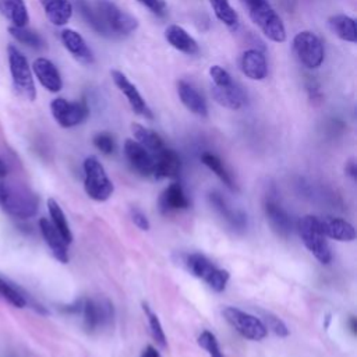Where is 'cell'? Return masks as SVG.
<instances>
[{
	"label": "cell",
	"mask_w": 357,
	"mask_h": 357,
	"mask_svg": "<svg viewBox=\"0 0 357 357\" xmlns=\"http://www.w3.org/2000/svg\"><path fill=\"white\" fill-rule=\"evenodd\" d=\"M252 21L272 42L286 41V30L279 15L274 10L268 0H242Z\"/></svg>",
	"instance_id": "6da1fadb"
},
{
	"label": "cell",
	"mask_w": 357,
	"mask_h": 357,
	"mask_svg": "<svg viewBox=\"0 0 357 357\" xmlns=\"http://www.w3.org/2000/svg\"><path fill=\"white\" fill-rule=\"evenodd\" d=\"M0 207L16 218H31L38 211V197L28 189L8 186L0 180Z\"/></svg>",
	"instance_id": "7a4b0ae2"
},
{
	"label": "cell",
	"mask_w": 357,
	"mask_h": 357,
	"mask_svg": "<svg viewBox=\"0 0 357 357\" xmlns=\"http://www.w3.org/2000/svg\"><path fill=\"white\" fill-rule=\"evenodd\" d=\"M297 229L307 250L321 264H329L332 260V253H331L329 243L326 241V236L321 229L320 216H314V215L303 216L297 222Z\"/></svg>",
	"instance_id": "3957f363"
},
{
	"label": "cell",
	"mask_w": 357,
	"mask_h": 357,
	"mask_svg": "<svg viewBox=\"0 0 357 357\" xmlns=\"http://www.w3.org/2000/svg\"><path fill=\"white\" fill-rule=\"evenodd\" d=\"M95 9L109 37H126L139 28L137 19L117 8L110 0H96Z\"/></svg>",
	"instance_id": "277c9868"
},
{
	"label": "cell",
	"mask_w": 357,
	"mask_h": 357,
	"mask_svg": "<svg viewBox=\"0 0 357 357\" xmlns=\"http://www.w3.org/2000/svg\"><path fill=\"white\" fill-rule=\"evenodd\" d=\"M8 56L15 91L27 101H35L37 89L27 58L15 45H9Z\"/></svg>",
	"instance_id": "5b68a950"
},
{
	"label": "cell",
	"mask_w": 357,
	"mask_h": 357,
	"mask_svg": "<svg viewBox=\"0 0 357 357\" xmlns=\"http://www.w3.org/2000/svg\"><path fill=\"white\" fill-rule=\"evenodd\" d=\"M85 191L95 201H106L113 194V183L107 177L105 168L95 157H88L84 161Z\"/></svg>",
	"instance_id": "8992f818"
},
{
	"label": "cell",
	"mask_w": 357,
	"mask_h": 357,
	"mask_svg": "<svg viewBox=\"0 0 357 357\" xmlns=\"http://www.w3.org/2000/svg\"><path fill=\"white\" fill-rule=\"evenodd\" d=\"M293 51L299 62L310 70L318 69L325 58L321 38L311 31H302L293 38Z\"/></svg>",
	"instance_id": "52a82bcc"
},
{
	"label": "cell",
	"mask_w": 357,
	"mask_h": 357,
	"mask_svg": "<svg viewBox=\"0 0 357 357\" xmlns=\"http://www.w3.org/2000/svg\"><path fill=\"white\" fill-rule=\"evenodd\" d=\"M186 267L194 277L205 281L212 290L218 293L225 290L229 281V272L216 268L205 256L198 253L187 256Z\"/></svg>",
	"instance_id": "ba28073f"
},
{
	"label": "cell",
	"mask_w": 357,
	"mask_h": 357,
	"mask_svg": "<svg viewBox=\"0 0 357 357\" xmlns=\"http://www.w3.org/2000/svg\"><path fill=\"white\" fill-rule=\"evenodd\" d=\"M222 314L225 320L246 339L263 340L268 335L265 324L249 313H245L236 307H225Z\"/></svg>",
	"instance_id": "9c48e42d"
},
{
	"label": "cell",
	"mask_w": 357,
	"mask_h": 357,
	"mask_svg": "<svg viewBox=\"0 0 357 357\" xmlns=\"http://www.w3.org/2000/svg\"><path fill=\"white\" fill-rule=\"evenodd\" d=\"M51 110L58 125L64 129L81 125L89 114V109L85 102H71L64 98L53 99Z\"/></svg>",
	"instance_id": "30bf717a"
},
{
	"label": "cell",
	"mask_w": 357,
	"mask_h": 357,
	"mask_svg": "<svg viewBox=\"0 0 357 357\" xmlns=\"http://www.w3.org/2000/svg\"><path fill=\"white\" fill-rule=\"evenodd\" d=\"M81 311L84 314V326L89 332L109 325L113 320V306L107 300L87 299L82 302Z\"/></svg>",
	"instance_id": "8fae6325"
},
{
	"label": "cell",
	"mask_w": 357,
	"mask_h": 357,
	"mask_svg": "<svg viewBox=\"0 0 357 357\" xmlns=\"http://www.w3.org/2000/svg\"><path fill=\"white\" fill-rule=\"evenodd\" d=\"M110 76H112L113 82L119 88V91H121L126 96V99L129 101L134 113H137L139 116H143L146 119H154L153 110L150 109V106L147 105L144 98L141 96L137 87L126 77V74H123L122 71H119V70H112Z\"/></svg>",
	"instance_id": "7c38bea8"
},
{
	"label": "cell",
	"mask_w": 357,
	"mask_h": 357,
	"mask_svg": "<svg viewBox=\"0 0 357 357\" xmlns=\"http://www.w3.org/2000/svg\"><path fill=\"white\" fill-rule=\"evenodd\" d=\"M125 154L133 169H136L143 176H151L154 175V166H155V157L146 150L141 144H139L134 140H126L125 141Z\"/></svg>",
	"instance_id": "4fadbf2b"
},
{
	"label": "cell",
	"mask_w": 357,
	"mask_h": 357,
	"mask_svg": "<svg viewBox=\"0 0 357 357\" xmlns=\"http://www.w3.org/2000/svg\"><path fill=\"white\" fill-rule=\"evenodd\" d=\"M33 70L41 85L49 92H59L63 88V80L58 67L46 58H38L34 60Z\"/></svg>",
	"instance_id": "5bb4252c"
},
{
	"label": "cell",
	"mask_w": 357,
	"mask_h": 357,
	"mask_svg": "<svg viewBox=\"0 0 357 357\" xmlns=\"http://www.w3.org/2000/svg\"><path fill=\"white\" fill-rule=\"evenodd\" d=\"M40 229L42 232L44 239L49 249L52 250V254L55 256L56 260H59L62 264L69 263V252H67V243L62 237V234L58 232V229L53 226L51 220L46 218L40 219Z\"/></svg>",
	"instance_id": "9a60e30c"
},
{
	"label": "cell",
	"mask_w": 357,
	"mask_h": 357,
	"mask_svg": "<svg viewBox=\"0 0 357 357\" xmlns=\"http://www.w3.org/2000/svg\"><path fill=\"white\" fill-rule=\"evenodd\" d=\"M243 74L254 81H263L268 76V64L265 55L259 49H247L241 59Z\"/></svg>",
	"instance_id": "2e32d148"
},
{
	"label": "cell",
	"mask_w": 357,
	"mask_h": 357,
	"mask_svg": "<svg viewBox=\"0 0 357 357\" xmlns=\"http://www.w3.org/2000/svg\"><path fill=\"white\" fill-rule=\"evenodd\" d=\"M60 40L64 45V48L73 55L76 60H78L82 64H92L95 58L84 38L74 30H63L60 34Z\"/></svg>",
	"instance_id": "e0dca14e"
},
{
	"label": "cell",
	"mask_w": 357,
	"mask_h": 357,
	"mask_svg": "<svg viewBox=\"0 0 357 357\" xmlns=\"http://www.w3.org/2000/svg\"><path fill=\"white\" fill-rule=\"evenodd\" d=\"M165 38L169 42V45H172V48H175L176 51L189 55V56H194L198 55L200 52V46L197 44V41L180 26L172 24L165 30Z\"/></svg>",
	"instance_id": "ac0fdd59"
},
{
	"label": "cell",
	"mask_w": 357,
	"mask_h": 357,
	"mask_svg": "<svg viewBox=\"0 0 357 357\" xmlns=\"http://www.w3.org/2000/svg\"><path fill=\"white\" fill-rule=\"evenodd\" d=\"M211 94L216 103H219L220 106L230 109V110H239L246 103V96H245L243 91L241 89V87L236 82H233L227 87L212 85Z\"/></svg>",
	"instance_id": "d6986e66"
},
{
	"label": "cell",
	"mask_w": 357,
	"mask_h": 357,
	"mask_svg": "<svg viewBox=\"0 0 357 357\" xmlns=\"http://www.w3.org/2000/svg\"><path fill=\"white\" fill-rule=\"evenodd\" d=\"M182 171V161L180 157L169 148L162 150L159 154L155 155V166H154V176L157 179H175L180 175Z\"/></svg>",
	"instance_id": "ffe728a7"
},
{
	"label": "cell",
	"mask_w": 357,
	"mask_h": 357,
	"mask_svg": "<svg viewBox=\"0 0 357 357\" xmlns=\"http://www.w3.org/2000/svg\"><path fill=\"white\" fill-rule=\"evenodd\" d=\"M320 225L326 237H331L338 242H353L356 239V230L354 227L339 218L325 216L320 218Z\"/></svg>",
	"instance_id": "44dd1931"
},
{
	"label": "cell",
	"mask_w": 357,
	"mask_h": 357,
	"mask_svg": "<svg viewBox=\"0 0 357 357\" xmlns=\"http://www.w3.org/2000/svg\"><path fill=\"white\" fill-rule=\"evenodd\" d=\"M48 20L56 26H66L73 16V5L70 0H40Z\"/></svg>",
	"instance_id": "7402d4cb"
},
{
	"label": "cell",
	"mask_w": 357,
	"mask_h": 357,
	"mask_svg": "<svg viewBox=\"0 0 357 357\" xmlns=\"http://www.w3.org/2000/svg\"><path fill=\"white\" fill-rule=\"evenodd\" d=\"M177 92L180 96L182 103L194 114L200 117L208 116V106L201 94L187 81L177 82Z\"/></svg>",
	"instance_id": "603a6c76"
},
{
	"label": "cell",
	"mask_w": 357,
	"mask_h": 357,
	"mask_svg": "<svg viewBox=\"0 0 357 357\" xmlns=\"http://www.w3.org/2000/svg\"><path fill=\"white\" fill-rule=\"evenodd\" d=\"M265 214H267V219H268L271 227L274 229V232H277L282 237H288L290 234L292 219H290L289 214L277 201H274V200L267 201Z\"/></svg>",
	"instance_id": "cb8c5ba5"
},
{
	"label": "cell",
	"mask_w": 357,
	"mask_h": 357,
	"mask_svg": "<svg viewBox=\"0 0 357 357\" xmlns=\"http://www.w3.org/2000/svg\"><path fill=\"white\" fill-rule=\"evenodd\" d=\"M209 201L214 205V208L236 229L243 230L247 226V216L245 212L239 209H233L227 201L219 194V193H211Z\"/></svg>",
	"instance_id": "d4e9b609"
},
{
	"label": "cell",
	"mask_w": 357,
	"mask_h": 357,
	"mask_svg": "<svg viewBox=\"0 0 357 357\" xmlns=\"http://www.w3.org/2000/svg\"><path fill=\"white\" fill-rule=\"evenodd\" d=\"M0 13L13 24V27H27L30 21L24 0H0Z\"/></svg>",
	"instance_id": "484cf974"
},
{
	"label": "cell",
	"mask_w": 357,
	"mask_h": 357,
	"mask_svg": "<svg viewBox=\"0 0 357 357\" xmlns=\"http://www.w3.org/2000/svg\"><path fill=\"white\" fill-rule=\"evenodd\" d=\"M331 31L342 41L356 44L357 42V30L354 19L346 15H335L328 20Z\"/></svg>",
	"instance_id": "4316f807"
},
{
	"label": "cell",
	"mask_w": 357,
	"mask_h": 357,
	"mask_svg": "<svg viewBox=\"0 0 357 357\" xmlns=\"http://www.w3.org/2000/svg\"><path fill=\"white\" fill-rule=\"evenodd\" d=\"M132 132L139 144H141L146 150H148L154 157L159 154L162 150H165L164 140L161 139L159 134H157L154 130L147 129L139 123L132 125Z\"/></svg>",
	"instance_id": "83f0119b"
},
{
	"label": "cell",
	"mask_w": 357,
	"mask_h": 357,
	"mask_svg": "<svg viewBox=\"0 0 357 357\" xmlns=\"http://www.w3.org/2000/svg\"><path fill=\"white\" fill-rule=\"evenodd\" d=\"M161 207L165 212L176 209H187L190 202L183 191V187L179 183L171 184L161 197Z\"/></svg>",
	"instance_id": "f1b7e54d"
},
{
	"label": "cell",
	"mask_w": 357,
	"mask_h": 357,
	"mask_svg": "<svg viewBox=\"0 0 357 357\" xmlns=\"http://www.w3.org/2000/svg\"><path fill=\"white\" fill-rule=\"evenodd\" d=\"M209 5L220 23H223L229 30H237V27H239V16L232 8L229 0H209Z\"/></svg>",
	"instance_id": "f546056e"
},
{
	"label": "cell",
	"mask_w": 357,
	"mask_h": 357,
	"mask_svg": "<svg viewBox=\"0 0 357 357\" xmlns=\"http://www.w3.org/2000/svg\"><path fill=\"white\" fill-rule=\"evenodd\" d=\"M48 209H49V214H51L53 226H55V227L58 229V232L62 234L64 242H66L67 245H70V243L73 242V234H71L70 226H69V223H67L66 215H64V212L62 211L60 205L56 202V200H53V198H49V200H48Z\"/></svg>",
	"instance_id": "4dcf8cb0"
},
{
	"label": "cell",
	"mask_w": 357,
	"mask_h": 357,
	"mask_svg": "<svg viewBox=\"0 0 357 357\" xmlns=\"http://www.w3.org/2000/svg\"><path fill=\"white\" fill-rule=\"evenodd\" d=\"M76 6L81 15V17L85 20V23L95 31L98 33L99 35L102 37H107L109 38V34L96 12V9H94L87 0H76Z\"/></svg>",
	"instance_id": "1f68e13d"
},
{
	"label": "cell",
	"mask_w": 357,
	"mask_h": 357,
	"mask_svg": "<svg viewBox=\"0 0 357 357\" xmlns=\"http://www.w3.org/2000/svg\"><path fill=\"white\" fill-rule=\"evenodd\" d=\"M201 161H202V164L207 168H209L223 182V184H226V187H229L230 190H237V186H236L230 172L226 169L223 162L216 155H214V154H202Z\"/></svg>",
	"instance_id": "d6a6232c"
},
{
	"label": "cell",
	"mask_w": 357,
	"mask_h": 357,
	"mask_svg": "<svg viewBox=\"0 0 357 357\" xmlns=\"http://www.w3.org/2000/svg\"><path fill=\"white\" fill-rule=\"evenodd\" d=\"M9 33L17 42H20L26 46H30L33 49H44L46 45L44 38L38 33H35L27 27H13L12 26V27H9Z\"/></svg>",
	"instance_id": "836d02e7"
},
{
	"label": "cell",
	"mask_w": 357,
	"mask_h": 357,
	"mask_svg": "<svg viewBox=\"0 0 357 357\" xmlns=\"http://www.w3.org/2000/svg\"><path fill=\"white\" fill-rule=\"evenodd\" d=\"M143 310L148 318V324H150V328H151V333L155 339V342L162 347V349H166L168 346V342H166V336H165V332H164V328H162V324L158 318V315L150 308V306L147 303H143Z\"/></svg>",
	"instance_id": "e575fe53"
},
{
	"label": "cell",
	"mask_w": 357,
	"mask_h": 357,
	"mask_svg": "<svg viewBox=\"0 0 357 357\" xmlns=\"http://www.w3.org/2000/svg\"><path fill=\"white\" fill-rule=\"evenodd\" d=\"M0 296L17 308H24L27 306L26 297L16 288H13L10 284H8L2 278H0Z\"/></svg>",
	"instance_id": "d590c367"
},
{
	"label": "cell",
	"mask_w": 357,
	"mask_h": 357,
	"mask_svg": "<svg viewBox=\"0 0 357 357\" xmlns=\"http://www.w3.org/2000/svg\"><path fill=\"white\" fill-rule=\"evenodd\" d=\"M198 345L208 351L209 357H225L223 353L220 351V347L215 335L209 331L201 332V335L198 336Z\"/></svg>",
	"instance_id": "8d00e7d4"
},
{
	"label": "cell",
	"mask_w": 357,
	"mask_h": 357,
	"mask_svg": "<svg viewBox=\"0 0 357 357\" xmlns=\"http://www.w3.org/2000/svg\"><path fill=\"white\" fill-rule=\"evenodd\" d=\"M94 146L105 155H110L114 153V140L110 134L107 133H99L94 137Z\"/></svg>",
	"instance_id": "74e56055"
},
{
	"label": "cell",
	"mask_w": 357,
	"mask_h": 357,
	"mask_svg": "<svg viewBox=\"0 0 357 357\" xmlns=\"http://www.w3.org/2000/svg\"><path fill=\"white\" fill-rule=\"evenodd\" d=\"M265 321H267V329H271L275 335L278 336H288L289 335V331L286 328V325L284 324L282 320H279L278 317L272 315V314H265Z\"/></svg>",
	"instance_id": "f35d334b"
},
{
	"label": "cell",
	"mask_w": 357,
	"mask_h": 357,
	"mask_svg": "<svg viewBox=\"0 0 357 357\" xmlns=\"http://www.w3.org/2000/svg\"><path fill=\"white\" fill-rule=\"evenodd\" d=\"M137 2L146 6L151 13H154L158 17H164L168 13L165 0H137Z\"/></svg>",
	"instance_id": "ab89813d"
},
{
	"label": "cell",
	"mask_w": 357,
	"mask_h": 357,
	"mask_svg": "<svg viewBox=\"0 0 357 357\" xmlns=\"http://www.w3.org/2000/svg\"><path fill=\"white\" fill-rule=\"evenodd\" d=\"M132 220L134 222V225L139 227V229H141V230H150V220H148V218H147V215L143 212V211H140V209H137V208H133L132 209Z\"/></svg>",
	"instance_id": "60d3db41"
},
{
	"label": "cell",
	"mask_w": 357,
	"mask_h": 357,
	"mask_svg": "<svg viewBox=\"0 0 357 357\" xmlns=\"http://www.w3.org/2000/svg\"><path fill=\"white\" fill-rule=\"evenodd\" d=\"M307 92H308V98L311 102H320L322 99L320 87L314 80L307 81Z\"/></svg>",
	"instance_id": "b9f144b4"
},
{
	"label": "cell",
	"mask_w": 357,
	"mask_h": 357,
	"mask_svg": "<svg viewBox=\"0 0 357 357\" xmlns=\"http://www.w3.org/2000/svg\"><path fill=\"white\" fill-rule=\"evenodd\" d=\"M345 171H346V173H347L350 177H353V179L357 177V168H356V162H354L353 159H350V161L346 164Z\"/></svg>",
	"instance_id": "7bdbcfd3"
},
{
	"label": "cell",
	"mask_w": 357,
	"mask_h": 357,
	"mask_svg": "<svg viewBox=\"0 0 357 357\" xmlns=\"http://www.w3.org/2000/svg\"><path fill=\"white\" fill-rule=\"evenodd\" d=\"M141 357H161V354L154 346H147L141 353Z\"/></svg>",
	"instance_id": "ee69618b"
},
{
	"label": "cell",
	"mask_w": 357,
	"mask_h": 357,
	"mask_svg": "<svg viewBox=\"0 0 357 357\" xmlns=\"http://www.w3.org/2000/svg\"><path fill=\"white\" fill-rule=\"evenodd\" d=\"M6 175H8V168H6L5 162L0 159V180H3L6 177Z\"/></svg>",
	"instance_id": "f6af8a7d"
},
{
	"label": "cell",
	"mask_w": 357,
	"mask_h": 357,
	"mask_svg": "<svg viewBox=\"0 0 357 357\" xmlns=\"http://www.w3.org/2000/svg\"><path fill=\"white\" fill-rule=\"evenodd\" d=\"M349 325H350V329L353 333H356V329H357V324H356V318L354 317H350L349 320Z\"/></svg>",
	"instance_id": "bcb514c9"
}]
</instances>
